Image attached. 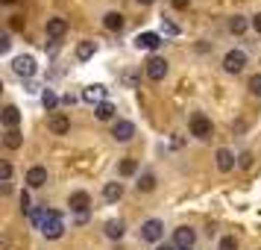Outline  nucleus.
I'll list each match as a JSON object with an SVG mask.
<instances>
[{"label": "nucleus", "mask_w": 261, "mask_h": 250, "mask_svg": "<svg viewBox=\"0 0 261 250\" xmlns=\"http://www.w3.org/2000/svg\"><path fill=\"white\" fill-rule=\"evenodd\" d=\"M244 65H247V53H244V50H229V53L223 56L226 74H241L244 71Z\"/></svg>", "instance_id": "obj_1"}, {"label": "nucleus", "mask_w": 261, "mask_h": 250, "mask_svg": "<svg viewBox=\"0 0 261 250\" xmlns=\"http://www.w3.org/2000/svg\"><path fill=\"white\" fill-rule=\"evenodd\" d=\"M191 135H197V139H208L212 135V121L205 118L202 112L191 115Z\"/></svg>", "instance_id": "obj_2"}, {"label": "nucleus", "mask_w": 261, "mask_h": 250, "mask_svg": "<svg viewBox=\"0 0 261 250\" xmlns=\"http://www.w3.org/2000/svg\"><path fill=\"white\" fill-rule=\"evenodd\" d=\"M194 241H197V233L191 226H179L176 233H173V247L176 250H191Z\"/></svg>", "instance_id": "obj_3"}, {"label": "nucleus", "mask_w": 261, "mask_h": 250, "mask_svg": "<svg viewBox=\"0 0 261 250\" xmlns=\"http://www.w3.org/2000/svg\"><path fill=\"white\" fill-rule=\"evenodd\" d=\"M41 233H44V238H59L62 233H65V221H62V215L59 212H53L44 221V226H41Z\"/></svg>", "instance_id": "obj_4"}, {"label": "nucleus", "mask_w": 261, "mask_h": 250, "mask_svg": "<svg viewBox=\"0 0 261 250\" xmlns=\"http://www.w3.org/2000/svg\"><path fill=\"white\" fill-rule=\"evenodd\" d=\"M12 71L18 74V77H27V80H30V77L36 74V59H33V56H15Z\"/></svg>", "instance_id": "obj_5"}, {"label": "nucleus", "mask_w": 261, "mask_h": 250, "mask_svg": "<svg viewBox=\"0 0 261 250\" xmlns=\"http://www.w3.org/2000/svg\"><path fill=\"white\" fill-rule=\"evenodd\" d=\"M147 77L155 80V83H159V80H165V77H167V62L162 59V56H150V59H147Z\"/></svg>", "instance_id": "obj_6"}, {"label": "nucleus", "mask_w": 261, "mask_h": 250, "mask_svg": "<svg viewBox=\"0 0 261 250\" xmlns=\"http://www.w3.org/2000/svg\"><path fill=\"white\" fill-rule=\"evenodd\" d=\"M162 236H165V224H162L159 218H150V221L141 226V238L144 241H159Z\"/></svg>", "instance_id": "obj_7"}, {"label": "nucleus", "mask_w": 261, "mask_h": 250, "mask_svg": "<svg viewBox=\"0 0 261 250\" xmlns=\"http://www.w3.org/2000/svg\"><path fill=\"white\" fill-rule=\"evenodd\" d=\"M132 135H135V124L132 121H115V127H112V139L115 142H129Z\"/></svg>", "instance_id": "obj_8"}, {"label": "nucleus", "mask_w": 261, "mask_h": 250, "mask_svg": "<svg viewBox=\"0 0 261 250\" xmlns=\"http://www.w3.org/2000/svg\"><path fill=\"white\" fill-rule=\"evenodd\" d=\"M44 183H47V168L33 165L30 171H27V186H30V189H41Z\"/></svg>", "instance_id": "obj_9"}, {"label": "nucleus", "mask_w": 261, "mask_h": 250, "mask_svg": "<svg viewBox=\"0 0 261 250\" xmlns=\"http://www.w3.org/2000/svg\"><path fill=\"white\" fill-rule=\"evenodd\" d=\"M68 206H71L73 212L85 215V212H88V206H91V197H88V191H73L71 200H68Z\"/></svg>", "instance_id": "obj_10"}, {"label": "nucleus", "mask_w": 261, "mask_h": 250, "mask_svg": "<svg viewBox=\"0 0 261 250\" xmlns=\"http://www.w3.org/2000/svg\"><path fill=\"white\" fill-rule=\"evenodd\" d=\"M83 100L100 106V103H106V88H103V85H88V88L83 92Z\"/></svg>", "instance_id": "obj_11"}, {"label": "nucleus", "mask_w": 261, "mask_h": 250, "mask_svg": "<svg viewBox=\"0 0 261 250\" xmlns=\"http://www.w3.org/2000/svg\"><path fill=\"white\" fill-rule=\"evenodd\" d=\"M135 44H138L141 50H159L162 36H159V33H141V36L135 38Z\"/></svg>", "instance_id": "obj_12"}, {"label": "nucleus", "mask_w": 261, "mask_h": 250, "mask_svg": "<svg viewBox=\"0 0 261 250\" xmlns=\"http://www.w3.org/2000/svg\"><path fill=\"white\" fill-rule=\"evenodd\" d=\"M0 118H3V127H6V130H18V124H21V112H18V106H6Z\"/></svg>", "instance_id": "obj_13"}, {"label": "nucleus", "mask_w": 261, "mask_h": 250, "mask_svg": "<svg viewBox=\"0 0 261 250\" xmlns=\"http://www.w3.org/2000/svg\"><path fill=\"white\" fill-rule=\"evenodd\" d=\"M68 33V21L65 18H47V36L50 38H59Z\"/></svg>", "instance_id": "obj_14"}, {"label": "nucleus", "mask_w": 261, "mask_h": 250, "mask_svg": "<svg viewBox=\"0 0 261 250\" xmlns=\"http://www.w3.org/2000/svg\"><path fill=\"white\" fill-rule=\"evenodd\" d=\"M217 168H220V171H232V168H235V153H232V150H226V147H220V150H217Z\"/></svg>", "instance_id": "obj_15"}, {"label": "nucleus", "mask_w": 261, "mask_h": 250, "mask_svg": "<svg viewBox=\"0 0 261 250\" xmlns=\"http://www.w3.org/2000/svg\"><path fill=\"white\" fill-rule=\"evenodd\" d=\"M103 197H106L109 203H118L120 197H123V183H106V186H103Z\"/></svg>", "instance_id": "obj_16"}, {"label": "nucleus", "mask_w": 261, "mask_h": 250, "mask_svg": "<svg viewBox=\"0 0 261 250\" xmlns=\"http://www.w3.org/2000/svg\"><path fill=\"white\" fill-rule=\"evenodd\" d=\"M68 130H71V121H68V115H53V118H50V132L65 135Z\"/></svg>", "instance_id": "obj_17"}, {"label": "nucleus", "mask_w": 261, "mask_h": 250, "mask_svg": "<svg viewBox=\"0 0 261 250\" xmlns=\"http://www.w3.org/2000/svg\"><path fill=\"white\" fill-rule=\"evenodd\" d=\"M123 24H126V21H123V15H120V12H109L106 18H103V27H106V30H112V33H120V30H123Z\"/></svg>", "instance_id": "obj_18"}, {"label": "nucleus", "mask_w": 261, "mask_h": 250, "mask_svg": "<svg viewBox=\"0 0 261 250\" xmlns=\"http://www.w3.org/2000/svg\"><path fill=\"white\" fill-rule=\"evenodd\" d=\"M97 53V41H80V44H76V59H91V56H94Z\"/></svg>", "instance_id": "obj_19"}, {"label": "nucleus", "mask_w": 261, "mask_h": 250, "mask_svg": "<svg viewBox=\"0 0 261 250\" xmlns=\"http://www.w3.org/2000/svg\"><path fill=\"white\" fill-rule=\"evenodd\" d=\"M3 144H6L9 150H18V147L24 144V135H21L18 130H6V135H3Z\"/></svg>", "instance_id": "obj_20"}, {"label": "nucleus", "mask_w": 261, "mask_h": 250, "mask_svg": "<svg viewBox=\"0 0 261 250\" xmlns=\"http://www.w3.org/2000/svg\"><path fill=\"white\" fill-rule=\"evenodd\" d=\"M94 115H97V121H112L115 118V106H112V103H100V106L94 109Z\"/></svg>", "instance_id": "obj_21"}, {"label": "nucleus", "mask_w": 261, "mask_h": 250, "mask_svg": "<svg viewBox=\"0 0 261 250\" xmlns=\"http://www.w3.org/2000/svg\"><path fill=\"white\" fill-rule=\"evenodd\" d=\"M123 230H126L123 221H106V236L109 238H120L123 236Z\"/></svg>", "instance_id": "obj_22"}, {"label": "nucleus", "mask_w": 261, "mask_h": 250, "mask_svg": "<svg viewBox=\"0 0 261 250\" xmlns=\"http://www.w3.org/2000/svg\"><path fill=\"white\" fill-rule=\"evenodd\" d=\"M135 186H138V191H153L155 189V177L153 174H141V179H138Z\"/></svg>", "instance_id": "obj_23"}, {"label": "nucleus", "mask_w": 261, "mask_h": 250, "mask_svg": "<svg viewBox=\"0 0 261 250\" xmlns=\"http://www.w3.org/2000/svg\"><path fill=\"white\" fill-rule=\"evenodd\" d=\"M135 171H138V162L135 159H123L120 162V177H132Z\"/></svg>", "instance_id": "obj_24"}, {"label": "nucleus", "mask_w": 261, "mask_h": 250, "mask_svg": "<svg viewBox=\"0 0 261 250\" xmlns=\"http://www.w3.org/2000/svg\"><path fill=\"white\" fill-rule=\"evenodd\" d=\"M229 30H232V33H235V36H241V33H244V30H247V21H244V18H241V15H235V18H232V21H229Z\"/></svg>", "instance_id": "obj_25"}, {"label": "nucleus", "mask_w": 261, "mask_h": 250, "mask_svg": "<svg viewBox=\"0 0 261 250\" xmlns=\"http://www.w3.org/2000/svg\"><path fill=\"white\" fill-rule=\"evenodd\" d=\"M41 103H44V106H47V109H53V106H56V103H59V97L53 95L50 88H44V92H41Z\"/></svg>", "instance_id": "obj_26"}, {"label": "nucleus", "mask_w": 261, "mask_h": 250, "mask_svg": "<svg viewBox=\"0 0 261 250\" xmlns=\"http://www.w3.org/2000/svg\"><path fill=\"white\" fill-rule=\"evenodd\" d=\"M217 250H238L235 236H223V238H220V247H217Z\"/></svg>", "instance_id": "obj_27"}, {"label": "nucleus", "mask_w": 261, "mask_h": 250, "mask_svg": "<svg viewBox=\"0 0 261 250\" xmlns=\"http://www.w3.org/2000/svg\"><path fill=\"white\" fill-rule=\"evenodd\" d=\"M21 212L33 215V206H30V194H27V191H21Z\"/></svg>", "instance_id": "obj_28"}, {"label": "nucleus", "mask_w": 261, "mask_h": 250, "mask_svg": "<svg viewBox=\"0 0 261 250\" xmlns=\"http://www.w3.org/2000/svg\"><path fill=\"white\" fill-rule=\"evenodd\" d=\"M249 92H252V95H261V74H255V77L249 80Z\"/></svg>", "instance_id": "obj_29"}, {"label": "nucleus", "mask_w": 261, "mask_h": 250, "mask_svg": "<svg viewBox=\"0 0 261 250\" xmlns=\"http://www.w3.org/2000/svg\"><path fill=\"white\" fill-rule=\"evenodd\" d=\"M0 177H3V183H9V177H12V165H9V162L0 165Z\"/></svg>", "instance_id": "obj_30"}, {"label": "nucleus", "mask_w": 261, "mask_h": 250, "mask_svg": "<svg viewBox=\"0 0 261 250\" xmlns=\"http://www.w3.org/2000/svg\"><path fill=\"white\" fill-rule=\"evenodd\" d=\"M9 44H12V41H9V33H3V36H0V53H6Z\"/></svg>", "instance_id": "obj_31"}, {"label": "nucleus", "mask_w": 261, "mask_h": 250, "mask_svg": "<svg viewBox=\"0 0 261 250\" xmlns=\"http://www.w3.org/2000/svg\"><path fill=\"white\" fill-rule=\"evenodd\" d=\"M9 27H12V30H24V18H12Z\"/></svg>", "instance_id": "obj_32"}, {"label": "nucleus", "mask_w": 261, "mask_h": 250, "mask_svg": "<svg viewBox=\"0 0 261 250\" xmlns=\"http://www.w3.org/2000/svg\"><path fill=\"white\" fill-rule=\"evenodd\" d=\"M252 27H255V33H258V36H261V12L255 15V18H252Z\"/></svg>", "instance_id": "obj_33"}, {"label": "nucleus", "mask_w": 261, "mask_h": 250, "mask_svg": "<svg viewBox=\"0 0 261 250\" xmlns=\"http://www.w3.org/2000/svg\"><path fill=\"white\" fill-rule=\"evenodd\" d=\"M173 9H188V0H173Z\"/></svg>", "instance_id": "obj_34"}, {"label": "nucleus", "mask_w": 261, "mask_h": 250, "mask_svg": "<svg viewBox=\"0 0 261 250\" xmlns=\"http://www.w3.org/2000/svg\"><path fill=\"white\" fill-rule=\"evenodd\" d=\"M249 162H252V156H249V153H241V165L249 168Z\"/></svg>", "instance_id": "obj_35"}, {"label": "nucleus", "mask_w": 261, "mask_h": 250, "mask_svg": "<svg viewBox=\"0 0 261 250\" xmlns=\"http://www.w3.org/2000/svg\"><path fill=\"white\" fill-rule=\"evenodd\" d=\"M138 3H144V6H150V3H153V0H138Z\"/></svg>", "instance_id": "obj_36"}, {"label": "nucleus", "mask_w": 261, "mask_h": 250, "mask_svg": "<svg viewBox=\"0 0 261 250\" xmlns=\"http://www.w3.org/2000/svg\"><path fill=\"white\" fill-rule=\"evenodd\" d=\"M159 250H176V247H167V244H165V247H159Z\"/></svg>", "instance_id": "obj_37"}, {"label": "nucleus", "mask_w": 261, "mask_h": 250, "mask_svg": "<svg viewBox=\"0 0 261 250\" xmlns=\"http://www.w3.org/2000/svg\"><path fill=\"white\" fill-rule=\"evenodd\" d=\"M3 3H6V6H9V3H15V0H3Z\"/></svg>", "instance_id": "obj_38"}]
</instances>
